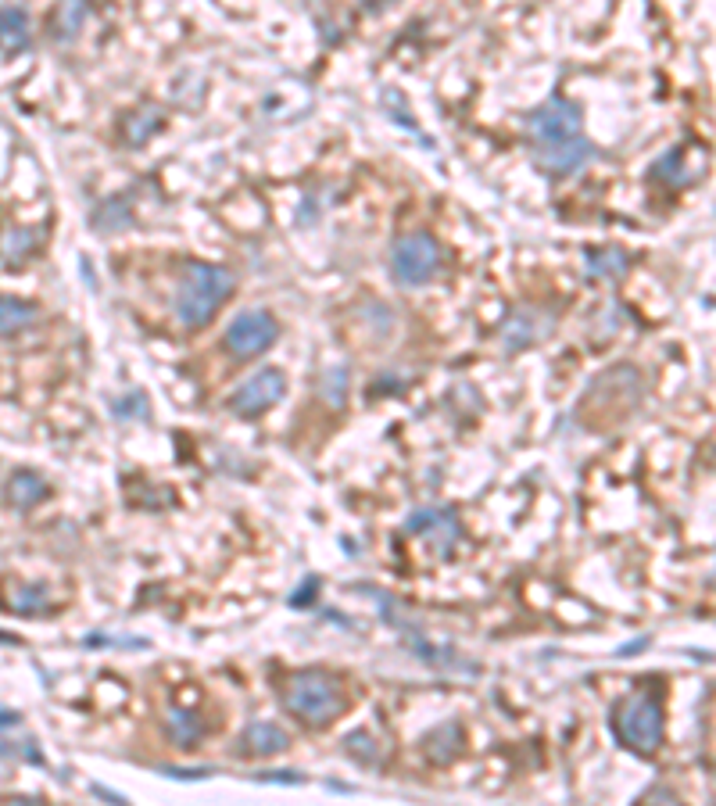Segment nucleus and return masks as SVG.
Returning a JSON list of instances; mask_svg holds the SVG:
<instances>
[{
	"mask_svg": "<svg viewBox=\"0 0 716 806\" xmlns=\"http://www.w3.org/2000/svg\"><path fill=\"white\" fill-rule=\"evenodd\" d=\"M233 291H237V276L226 266L187 262V269L179 276L176 298H172V312H176L179 326L201 330L233 298Z\"/></svg>",
	"mask_w": 716,
	"mask_h": 806,
	"instance_id": "obj_1",
	"label": "nucleus"
},
{
	"mask_svg": "<svg viewBox=\"0 0 716 806\" xmlns=\"http://www.w3.org/2000/svg\"><path fill=\"white\" fill-rule=\"evenodd\" d=\"M283 706H287L301 724L308 728H326L344 713L348 706V692H344L341 678L330 670L308 667L298 670L283 688Z\"/></svg>",
	"mask_w": 716,
	"mask_h": 806,
	"instance_id": "obj_2",
	"label": "nucleus"
},
{
	"mask_svg": "<svg viewBox=\"0 0 716 806\" xmlns=\"http://www.w3.org/2000/svg\"><path fill=\"white\" fill-rule=\"evenodd\" d=\"M613 728L634 753H656L663 746V706L652 692H631L613 710Z\"/></svg>",
	"mask_w": 716,
	"mask_h": 806,
	"instance_id": "obj_3",
	"label": "nucleus"
},
{
	"mask_svg": "<svg viewBox=\"0 0 716 806\" xmlns=\"http://www.w3.org/2000/svg\"><path fill=\"white\" fill-rule=\"evenodd\" d=\"M441 269V244L423 230L401 233L391 244V273L401 287H423Z\"/></svg>",
	"mask_w": 716,
	"mask_h": 806,
	"instance_id": "obj_4",
	"label": "nucleus"
},
{
	"mask_svg": "<svg viewBox=\"0 0 716 806\" xmlns=\"http://www.w3.org/2000/svg\"><path fill=\"white\" fill-rule=\"evenodd\" d=\"M280 337V326H276L273 312L265 309H248L233 316V323L226 326L222 334V344L233 359H258L262 352L273 348V341Z\"/></svg>",
	"mask_w": 716,
	"mask_h": 806,
	"instance_id": "obj_5",
	"label": "nucleus"
},
{
	"mask_svg": "<svg viewBox=\"0 0 716 806\" xmlns=\"http://www.w3.org/2000/svg\"><path fill=\"white\" fill-rule=\"evenodd\" d=\"M287 395V377H283V369L276 366H265L258 369L255 377L244 380L230 395V412L233 416H244V420H255L262 412L273 409L280 398Z\"/></svg>",
	"mask_w": 716,
	"mask_h": 806,
	"instance_id": "obj_6",
	"label": "nucleus"
},
{
	"mask_svg": "<svg viewBox=\"0 0 716 806\" xmlns=\"http://www.w3.org/2000/svg\"><path fill=\"white\" fill-rule=\"evenodd\" d=\"M580 122H584L580 104L566 101V97H552V101L530 112L527 129L537 144H559V140L580 137Z\"/></svg>",
	"mask_w": 716,
	"mask_h": 806,
	"instance_id": "obj_7",
	"label": "nucleus"
},
{
	"mask_svg": "<svg viewBox=\"0 0 716 806\" xmlns=\"http://www.w3.org/2000/svg\"><path fill=\"white\" fill-rule=\"evenodd\" d=\"M405 534L430 541L437 556H448L455 541L462 538V524H459V516H455V509L423 506V509H412L409 513V520H405Z\"/></svg>",
	"mask_w": 716,
	"mask_h": 806,
	"instance_id": "obj_8",
	"label": "nucleus"
},
{
	"mask_svg": "<svg viewBox=\"0 0 716 806\" xmlns=\"http://www.w3.org/2000/svg\"><path fill=\"white\" fill-rule=\"evenodd\" d=\"M530 158L545 176H573L591 158V144L584 137L559 140V144H534Z\"/></svg>",
	"mask_w": 716,
	"mask_h": 806,
	"instance_id": "obj_9",
	"label": "nucleus"
},
{
	"mask_svg": "<svg viewBox=\"0 0 716 806\" xmlns=\"http://www.w3.org/2000/svg\"><path fill=\"white\" fill-rule=\"evenodd\" d=\"M33 47V22H29L26 8H15V4H0V54L4 58H15V54H26Z\"/></svg>",
	"mask_w": 716,
	"mask_h": 806,
	"instance_id": "obj_10",
	"label": "nucleus"
},
{
	"mask_svg": "<svg viewBox=\"0 0 716 806\" xmlns=\"http://www.w3.org/2000/svg\"><path fill=\"white\" fill-rule=\"evenodd\" d=\"M240 749L248 756H276L290 749V735L273 721H251L240 735Z\"/></svg>",
	"mask_w": 716,
	"mask_h": 806,
	"instance_id": "obj_11",
	"label": "nucleus"
},
{
	"mask_svg": "<svg viewBox=\"0 0 716 806\" xmlns=\"http://www.w3.org/2000/svg\"><path fill=\"white\" fill-rule=\"evenodd\" d=\"M462 746H466V738H462V724L459 721L437 724V728L423 738V749H427V756L434 760V764H452L455 756L462 753Z\"/></svg>",
	"mask_w": 716,
	"mask_h": 806,
	"instance_id": "obj_12",
	"label": "nucleus"
},
{
	"mask_svg": "<svg viewBox=\"0 0 716 806\" xmlns=\"http://www.w3.org/2000/svg\"><path fill=\"white\" fill-rule=\"evenodd\" d=\"M8 502L15 509H33L47 498V481H43L36 470H15L8 477V488H4Z\"/></svg>",
	"mask_w": 716,
	"mask_h": 806,
	"instance_id": "obj_13",
	"label": "nucleus"
},
{
	"mask_svg": "<svg viewBox=\"0 0 716 806\" xmlns=\"http://www.w3.org/2000/svg\"><path fill=\"white\" fill-rule=\"evenodd\" d=\"M86 15H90V4L86 0H58V8L51 15V36L58 43H69L79 36V29L86 26Z\"/></svg>",
	"mask_w": 716,
	"mask_h": 806,
	"instance_id": "obj_14",
	"label": "nucleus"
},
{
	"mask_svg": "<svg viewBox=\"0 0 716 806\" xmlns=\"http://www.w3.org/2000/svg\"><path fill=\"white\" fill-rule=\"evenodd\" d=\"M36 319H40V309H36L33 301L0 298V337L22 334V330H29Z\"/></svg>",
	"mask_w": 716,
	"mask_h": 806,
	"instance_id": "obj_15",
	"label": "nucleus"
},
{
	"mask_svg": "<svg viewBox=\"0 0 716 806\" xmlns=\"http://www.w3.org/2000/svg\"><path fill=\"white\" fill-rule=\"evenodd\" d=\"M652 176L663 183H674V187H688V183L699 180L702 172L688 169V165H684V147H677V151H666V155L652 165Z\"/></svg>",
	"mask_w": 716,
	"mask_h": 806,
	"instance_id": "obj_16",
	"label": "nucleus"
},
{
	"mask_svg": "<svg viewBox=\"0 0 716 806\" xmlns=\"http://www.w3.org/2000/svg\"><path fill=\"white\" fill-rule=\"evenodd\" d=\"M631 266V258L623 255L620 248H602V251H588L584 255V273L588 276H609V280H620Z\"/></svg>",
	"mask_w": 716,
	"mask_h": 806,
	"instance_id": "obj_17",
	"label": "nucleus"
},
{
	"mask_svg": "<svg viewBox=\"0 0 716 806\" xmlns=\"http://www.w3.org/2000/svg\"><path fill=\"white\" fill-rule=\"evenodd\" d=\"M165 728H169L172 742L183 749H190L197 742V738L205 735V724H201V717L190 710H179V706H172L169 717H165Z\"/></svg>",
	"mask_w": 716,
	"mask_h": 806,
	"instance_id": "obj_18",
	"label": "nucleus"
},
{
	"mask_svg": "<svg viewBox=\"0 0 716 806\" xmlns=\"http://www.w3.org/2000/svg\"><path fill=\"white\" fill-rule=\"evenodd\" d=\"M534 312H516V316H509L505 319V326H502V337H505V348L509 352H520V348H527V344H534L537 341V323H534Z\"/></svg>",
	"mask_w": 716,
	"mask_h": 806,
	"instance_id": "obj_19",
	"label": "nucleus"
},
{
	"mask_svg": "<svg viewBox=\"0 0 716 806\" xmlns=\"http://www.w3.org/2000/svg\"><path fill=\"white\" fill-rule=\"evenodd\" d=\"M158 126H162V112H158L154 104H144L137 115H129V119H126V140L133 147L147 144V137H151Z\"/></svg>",
	"mask_w": 716,
	"mask_h": 806,
	"instance_id": "obj_20",
	"label": "nucleus"
},
{
	"mask_svg": "<svg viewBox=\"0 0 716 806\" xmlns=\"http://www.w3.org/2000/svg\"><path fill=\"white\" fill-rule=\"evenodd\" d=\"M348 384H351L348 366H333L323 373V398L333 405V409H341L344 405V398H348Z\"/></svg>",
	"mask_w": 716,
	"mask_h": 806,
	"instance_id": "obj_21",
	"label": "nucleus"
},
{
	"mask_svg": "<svg viewBox=\"0 0 716 806\" xmlns=\"http://www.w3.org/2000/svg\"><path fill=\"white\" fill-rule=\"evenodd\" d=\"M43 606H47V592H43L40 584H29V588H15V592H11V602H8V609H15V613H26V617L40 613Z\"/></svg>",
	"mask_w": 716,
	"mask_h": 806,
	"instance_id": "obj_22",
	"label": "nucleus"
},
{
	"mask_svg": "<svg viewBox=\"0 0 716 806\" xmlns=\"http://www.w3.org/2000/svg\"><path fill=\"white\" fill-rule=\"evenodd\" d=\"M33 244H36V237L29 230H8L4 241H0V255H4V262H18V258L29 255Z\"/></svg>",
	"mask_w": 716,
	"mask_h": 806,
	"instance_id": "obj_23",
	"label": "nucleus"
},
{
	"mask_svg": "<svg viewBox=\"0 0 716 806\" xmlns=\"http://www.w3.org/2000/svg\"><path fill=\"white\" fill-rule=\"evenodd\" d=\"M111 409H115V416H133V420H147L144 395H126V398H119V402L111 405Z\"/></svg>",
	"mask_w": 716,
	"mask_h": 806,
	"instance_id": "obj_24",
	"label": "nucleus"
},
{
	"mask_svg": "<svg viewBox=\"0 0 716 806\" xmlns=\"http://www.w3.org/2000/svg\"><path fill=\"white\" fill-rule=\"evenodd\" d=\"M319 595V577H305V588H298V592L290 595V606L301 609V606H312Z\"/></svg>",
	"mask_w": 716,
	"mask_h": 806,
	"instance_id": "obj_25",
	"label": "nucleus"
},
{
	"mask_svg": "<svg viewBox=\"0 0 716 806\" xmlns=\"http://www.w3.org/2000/svg\"><path fill=\"white\" fill-rule=\"evenodd\" d=\"M258 781H280V785H301V774L298 771H269V774H262Z\"/></svg>",
	"mask_w": 716,
	"mask_h": 806,
	"instance_id": "obj_26",
	"label": "nucleus"
},
{
	"mask_svg": "<svg viewBox=\"0 0 716 806\" xmlns=\"http://www.w3.org/2000/svg\"><path fill=\"white\" fill-rule=\"evenodd\" d=\"M165 774H172V778H208V767H190V771H179V767H162Z\"/></svg>",
	"mask_w": 716,
	"mask_h": 806,
	"instance_id": "obj_27",
	"label": "nucleus"
},
{
	"mask_svg": "<svg viewBox=\"0 0 716 806\" xmlns=\"http://www.w3.org/2000/svg\"><path fill=\"white\" fill-rule=\"evenodd\" d=\"M391 4H394V0H362V8H366V11H373V15H376V11L391 8Z\"/></svg>",
	"mask_w": 716,
	"mask_h": 806,
	"instance_id": "obj_28",
	"label": "nucleus"
},
{
	"mask_svg": "<svg viewBox=\"0 0 716 806\" xmlns=\"http://www.w3.org/2000/svg\"><path fill=\"white\" fill-rule=\"evenodd\" d=\"M15 724H18V713L0 710V728H15Z\"/></svg>",
	"mask_w": 716,
	"mask_h": 806,
	"instance_id": "obj_29",
	"label": "nucleus"
},
{
	"mask_svg": "<svg viewBox=\"0 0 716 806\" xmlns=\"http://www.w3.org/2000/svg\"><path fill=\"white\" fill-rule=\"evenodd\" d=\"M645 638H641V642H631V645H623V652H638V649H645Z\"/></svg>",
	"mask_w": 716,
	"mask_h": 806,
	"instance_id": "obj_30",
	"label": "nucleus"
}]
</instances>
